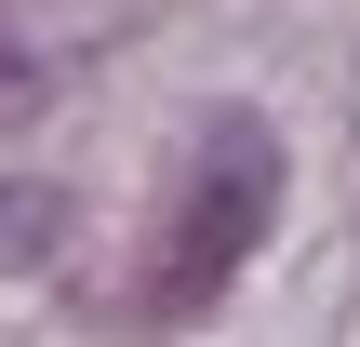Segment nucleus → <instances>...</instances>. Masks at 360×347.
<instances>
[{
	"label": "nucleus",
	"mask_w": 360,
	"mask_h": 347,
	"mask_svg": "<svg viewBox=\"0 0 360 347\" xmlns=\"http://www.w3.org/2000/svg\"><path fill=\"white\" fill-rule=\"evenodd\" d=\"M267 214H281V147H267V120H214V160H200V187H187V241L160 254V308H200V294L254 254Z\"/></svg>",
	"instance_id": "f257e3e1"
},
{
	"label": "nucleus",
	"mask_w": 360,
	"mask_h": 347,
	"mask_svg": "<svg viewBox=\"0 0 360 347\" xmlns=\"http://www.w3.org/2000/svg\"><path fill=\"white\" fill-rule=\"evenodd\" d=\"M0 120H27V53L0 40Z\"/></svg>",
	"instance_id": "f03ea898"
}]
</instances>
